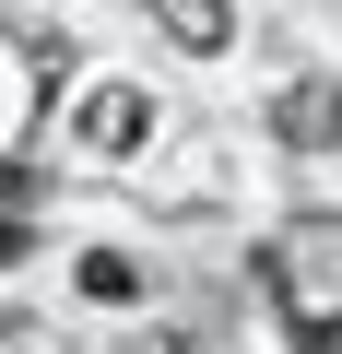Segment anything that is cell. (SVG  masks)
Returning a JSON list of instances; mask_svg holds the SVG:
<instances>
[{"instance_id":"1","label":"cell","mask_w":342,"mask_h":354,"mask_svg":"<svg viewBox=\"0 0 342 354\" xmlns=\"http://www.w3.org/2000/svg\"><path fill=\"white\" fill-rule=\"evenodd\" d=\"M272 130H283L295 153H330V142H342V71H307V83H283V95H272Z\"/></svg>"},{"instance_id":"2","label":"cell","mask_w":342,"mask_h":354,"mask_svg":"<svg viewBox=\"0 0 342 354\" xmlns=\"http://www.w3.org/2000/svg\"><path fill=\"white\" fill-rule=\"evenodd\" d=\"M260 295L283 307V342H295V354H342V307H307V295L283 283V260H260Z\"/></svg>"},{"instance_id":"3","label":"cell","mask_w":342,"mask_h":354,"mask_svg":"<svg viewBox=\"0 0 342 354\" xmlns=\"http://www.w3.org/2000/svg\"><path fill=\"white\" fill-rule=\"evenodd\" d=\"M142 12H153V24H165V36H178V48H189V59H213V48H225V36H236V12H225V0H142Z\"/></svg>"},{"instance_id":"4","label":"cell","mask_w":342,"mask_h":354,"mask_svg":"<svg viewBox=\"0 0 342 354\" xmlns=\"http://www.w3.org/2000/svg\"><path fill=\"white\" fill-rule=\"evenodd\" d=\"M142 130H153V106H142V95H130V83H106V95H95V106H83V142H95V153H130V142H142Z\"/></svg>"},{"instance_id":"5","label":"cell","mask_w":342,"mask_h":354,"mask_svg":"<svg viewBox=\"0 0 342 354\" xmlns=\"http://www.w3.org/2000/svg\"><path fill=\"white\" fill-rule=\"evenodd\" d=\"M83 295H95V307H130V295H142V260L95 248V260H83Z\"/></svg>"}]
</instances>
